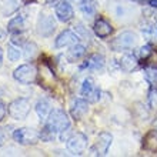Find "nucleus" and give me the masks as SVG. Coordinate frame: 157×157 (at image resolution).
Here are the masks:
<instances>
[{
  "mask_svg": "<svg viewBox=\"0 0 157 157\" xmlns=\"http://www.w3.org/2000/svg\"><path fill=\"white\" fill-rule=\"evenodd\" d=\"M46 130H49L52 134H57V133H63L67 132L70 128V119L66 114V112H63L60 109L52 110L49 114V117L46 119V124L44 127Z\"/></svg>",
  "mask_w": 157,
  "mask_h": 157,
  "instance_id": "obj_1",
  "label": "nucleus"
},
{
  "mask_svg": "<svg viewBox=\"0 0 157 157\" xmlns=\"http://www.w3.org/2000/svg\"><path fill=\"white\" fill-rule=\"evenodd\" d=\"M137 43V37L133 32H123L116 39H113L110 43L113 52H124V50L133 49Z\"/></svg>",
  "mask_w": 157,
  "mask_h": 157,
  "instance_id": "obj_2",
  "label": "nucleus"
},
{
  "mask_svg": "<svg viewBox=\"0 0 157 157\" xmlns=\"http://www.w3.org/2000/svg\"><path fill=\"white\" fill-rule=\"evenodd\" d=\"M13 139L16 143L21 146H30V144H36L40 140V133L34 128L30 127H21L14 130L13 133Z\"/></svg>",
  "mask_w": 157,
  "mask_h": 157,
  "instance_id": "obj_3",
  "label": "nucleus"
},
{
  "mask_svg": "<svg viewBox=\"0 0 157 157\" xmlns=\"http://www.w3.org/2000/svg\"><path fill=\"white\" fill-rule=\"evenodd\" d=\"M7 110L14 120H25L30 112V101L26 97H19L9 104Z\"/></svg>",
  "mask_w": 157,
  "mask_h": 157,
  "instance_id": "obj_4",
  "label": "nucleus"
},
{
  "mask_svg": "<svg viewBox=\"0 0 157 157\" xmlns=\"http://www.w3.org/2000/svg\"><path fill=\"white\" fill-rule=\"evenodd\" d=\"M13 77L21 84H32L37 78V69L33 64H21L13 71Z\"/></svg>",
  "mask_w": 157,
  "mask_h": 157,
  "instance_id": "obj_5",
  "label": "nucleus"
},
{
  "mask_svg": "<svg viewBox=\"0 0 157 157\" xmlns=\"http://www.w3.org/2000/svg\"><path fill=\"white\" fill-rule=\"evenodd\" d=\"M67 150L73 156H82L87 147V137L83 133H76L67 139Z\"/></svg>",
  "mask_w": 157,
  "mask_h": 157,
  "instance_id": "obj_6",
  "label": "nucleus"
},
{
  "mask_svg": "<svg viewBox=\"0 0 157 157\" xmlns=\"http://www.w3.org/2000/svg\"><path fill=\"white\" fill-rule=\"evenodd\" d=\"M112 141H113V136L110 133L107 132L100 133L97 136L94 146L90 149V154H93V156H106L109 149H110V146H112Z\"/></svg>",
  "mask_w": 157,
  "mask_h": 157,
  "instance_id": "obj_7",
  "label": "nucleus"
},
{
  "mask_svg": "<svg viewBox=\"0 0 157 157\" xmlns=\"http://www.w3.org/2000/svg\"><path fill=\"white\" fill-rule=\"evenodd\" d=\"M80 93H82V96L89 101V103H97L100 100V94H101L100 89L96 86L94 80L91 77H87L86 80L83 82Z\"/></svg>",
  "mask_w": 157,
  "mask_h": 157,
  "instance_id": "obj_8",
  "label": "nucleus"
},
{
  "mask_svg": "<svg viewBox=\"0 0 157 157\" xmlns=\"http://www.w3.org/2000/svg\"><path fill=\"white\" fill-rule=\"evenodd\" d=\"M56 29V23H54L53 17L49 14H40L37 20V33L43 37H49L52 36Z\"/></svg>",
  "mask_w": 157,
  "mask_h": 157,
  "instance_id": "obj_9",
  "label": "nucleus"
},
{
  "mask_svg": "<svg viewBox=\"0 0 157 157\" xmlns=\"http://www.w3.org/2000/svg\"><path fill=\"white\" fill-rule=\"evenodd\" d=\"M54 12H56V16L60 21L63 23H67L70 21L75 16V12H73V7L70 6V3H67L66 0H59L56 6H54Z\"/></svg>",
  "mask_w": 157,
  "mask_h": 157,
  "instance_id": "obj_10",
  "label": "nucleus"
},
{
  "mask_svg": "<svg viewBox=\"0 0 157 157\" xmlns=\"http://www.w3.org/2000/svg\"><path fill=\"white\" fill-rule=\"evenodd\" d=\"M78 34L71 32V30H64L62 33L59 34L56 37V41H54V46L57 49H63V47H69V46H73L76 43H78Z\"/></svg>",
  "mask_w": 157,
  "mask_h": 157,
  "instance_id": "obj_11",
  "label": "nucleus"
},
{
  "mask_svg": "<svg viewBox=\"0 0 157 157\" xmlns=\"http://www.w3.org/2000/svg\"><path fill=\"white\" fill-rule=\"evenodd\" d=\"M89 112V101L86 99H76L71 104L70 114L75 120H82Z\"/></svg>",
  "mask_w": 157,
  "mask_h": 157,
  "instance_id": "obj_12",
  "label": "nucleus"
},
{
  "mask_svg": "<svg viewBox=\"0 0 157 157\" xmlns=\"http://www.w3.org/2000/svg\"><path fill=\"white\" fill-rule=\"evenodd\" d=\"M93 30H94V34L99 39H106L113 33L112 25H110L109 21H106L104 19H97V20L94 21V27H93Z\"/></svg>",
  "mask_w": 157,
  "mask_h": 157,
  "instance_id": "obj_13",
  "label": "nucleus"
},
{
  "mask_svg": "<svg viewBox=\"0 0 157 157\" xmlns=\"http://www.w3.org/2000/svg\"><path fill=\"white\" fill-rule=\"evenodd\" d=\"M119 64H120V69H121L123 71L130 73V71H133V70H136L137 69L139 62H137V57L134 56V54L127 53V54H124V56H121Z\"/></svg>",
  "mask_w": 157,
  "mask_h": 157,
  "instance_id": "obj_14",
  "label": "nucleus"
},
{
  "mask_svg": "<svg viewBox=\"0 0 157 157\" xmlns=\"http://www.w3.org/2000/svg\"><path fill=\"white\" fill-rule=\"evenodd\" d=\"M84 54H86V47H84L83 44L76 43V44L70 46V49L67 50L66 59H67V62L76 63L77 60H80L82 57H84Z\"/></svg>",
  "mask_w": 157,
  "mask_h": 157,
  "instance_id": "obj_15",
  "label": "nucleus"
},
{
  "mask_svg": "<svg viewBox=\"0 0 157 157\" xmlns=\"http://www.w3.org/2000/svg\"><path fill=\"white\" fill-rule=\"evenodd\" d=\"M7 30L13 34H20L26 30V17L25 16H16L14 19L9 21Z\"/></svg>",
  "mask_w": 157,
  "mask_h": 157,
  "instance_id": "obj_16",
  "label": "nucleus"
},
{
  "mask_svg": "<svg viewBox=\"0 0 157 157\" xmlns=\"http://www.w3.org/2000/svg\"><path fill=\"white\" fill-rule=\"evenodd\" d=\"M104 66V57L101 54H91L87 57V60L83 64V69H89V70H100Z\"/></svg>",
  "mask_w": 157,
  "mask_h": 157,
  "instance_id": "obj_17",
  "label": "nucleus"
},
{
  "mask_svg": "<svg viewBox=\"0 0 157 157\" xmlns=\"http://www.w3.org/2000/svg\"><path fill=\"white\" fill-rule=\"evenodd\" d=\"M78 9L86 17H93L97 12V3L94 0H80Z\"/></svg>",
  "mask_w": 157,
  "mask_h": 157,
  "instance_id": "obj_18",
  "label": "nucleus"
},
{
  "mask_svg": "<svg viewBox=\"0 0 157 157\" xmlns=\"http://www.w3.org/2000/svg\"><path fill=\"white\" fill-rule=\"evenodd\" d=\"M143 146L149 151H157V128L156 130H151V132H149L146 134Z\"/></svg>",
  "mask_w": 157,
  "mask_h": 157,
  "instance_id": "obj_19",
  "label": "nucleus"
},
{
  "mask_svg": "<svg viewBox=\"0 0 157 157\" xmlns=\"http://www.w3.org/2000/svg\"><path fill=\"white\" fill-rule=\"evenodd\" d=\"M50 104L47 100L41 99L37 101V104H36V113H37V116L40 117V120H46L47 117H49L50 114Z\"/></svg>",
  "mask_w": 157,
  "mask_h": 157,
  "instance_id": "obj_20",
  "label": "nucleus"
},
{
  "mask_svg": "<svg viewBox=\"0 0 157 157\" xmlns=\"http://www.w3.org/2000/svg\"><path fill=\"white\" fill-rule=\"evenodd\" d=\"M17 7H19L17 0H0V10H2L4 16L14 13L17 10Z\"/></svg>",
  "mask_w": 157,
  "mask_h": 157,
  "instance_id": "obj_21",
  "label": "nucleus"
},
{
  "mask_svg": "<svg viewBox=\"0 0 157 157\" xmlns=\"http://www.w3.org/2000/svg\"><path fill=\"white\" fill-rule=\"evenodd\" d=\"M21 56V52H20V47L19 46H14L13 43L7 46V57L10 62H17Z\"/></svg>",
  "mask_w": 157,
  "mask_h": 157,
  "instance_id": "obj_22",
  "label": "nucleus"
},
{
  "mask_svg": "<svg viewBox=\"0 0 157 157\" xmlns=\"http://www.w3.org/2000/svg\"><path fill=\"white\" fill-rule=\"evenodd\" d=\"M144 77L150 84H157V69H154V67H147L144 70Z\"/></svg>",
  "mask_w": 157,
  "mask_h": 157,
  "instance_id": "obj_23",
  "label": "nucleus"
},
{
  "mask_svg": "<svg viewBox=\"0 0 157 157\" xmlns=\"http://www.w3.org/2000/svg\"><path fill=\"white\" fill-rule=\"evenodd\" d=\"M37 54V46L34 43H26L25 44V56L26 59H33Z\"/></svg>",
  "mask_w": 157,
  "mask_h": 157,
  "instance_id": "obj_24",
  "label": "nucleus"
},
{
  "mask_svg": "<svg viewBox=\"0 0 157 157\" xmlns=\"http://www.w3.org/2000/svg\"><path fill=\"white\" fill-rule=\"evenodd\" d=\"M149 106L154 110L157 109V87H151L149 91Z\"/></svg>",
  "mask_w": 157,
  "mask_h": 157,
  "instance_id": "obj_25",
  "label": "nucleus"
},
{
  "mask_svg": "<svg viewBox=\"0 0 157 157\" xmlns=\"http://www.w3.org/2000/svg\"><path fill=\"white\" fill-rule=\"evenodd\" d=\"M151 49H153V47H151L150 44H144L140 50H139V57H140L141 60H143V59H147L150 54L153 53V50Z\"/></svg>",
  "mask_w": 157,
  "mask_h": 157,
  "instance_id": "obj_26",
  "label": "nucleus"
},
{
  "mask_svg": "<svg viewBox=\"0 0 157 157\" xmlns=\"http://www.w3.org/2000/svg\"><path fill=\"white\" fill-rule=\"evenodd\" d=\"M4 116H6V106L0 101V121L4 119Z\"/></svg>",
  "mask_w": 157,
  "mask_h": 157,
  "instance_id": "obj_27",
  "label": "nucleus"
},
{
  "mask_svg": "<svg viewBox=\"0 0 157 157\" xmlns=\"http://www.w3.org/2000/svg\"><path fill=\"white\" fill-rule=\"evenodd\" d=\"M147 4H149L150 7L157 9V0H147Z\"/></svg>",
  "mask_w": 157,
  "mask_h": 157,
  "instance_id": "obj_28",
  "label": "nucleus"
},
{
  "mask_svg": "<svg viewBox=\"0 0 157 157\" xmlns=\"http://www.w3.org/2000/svg\"><path fill=\"white\" fill-rule=\"evenodd\" d=\"M4 143V133H3V130L0 128V146Z\"/></svg>",
  "mask_w": 157,
  "mask_h": 157,
  "instance_id": "obj_29",
  "label": "nucleus"
},
{
  "mask_svg": "<svg viewBox=\"0 0 157 157\" xmlns=\"http://www.w3.org/2000/svg\"><path fill=\"white\" fill-rule=\"evenodd\" d=\"M2 64H3V50L0 47V67H2Z\"/></svg>",
  "mask_w": 157,
  "mask_h": 157,
  "instance_id": "obj_30",
  "label": "nucleus"
},
{
  "mask_svg": "<svg viewBox=\"0 0 157 157\" xmlns=\"http://www.w3.org/2000/svg\"><path fill=\"white\" fill-rule=\"evenodd\" d=\"M132 2H134V3H144L146 0H132Z\"/></svg>",
  "mask_w": 157,
  "mask_h": 157,
  "instance_id": "obj_31",
  "label": "nucleus"
},
{
  "mask_svg": "<svg viewBox=\"0 0 157 157\" xmlns=\"http://www.w3.org/2000/svg\"><path fill=\"white\" fill-rule=\"evenodd\" d=\"M3 36H4V33H3V32H2V30H0V39L3 37Z\"/></svg>",
  "mask_w": 157,
  "mask_h": 157,
  "instance_id": "obj_32",
  "label": "nucleus"
},
{
  "mask_svg": "<svg viewBox=\"0 0 157 157\" xmlns=\"http://www.w3.org/2000/svg\"><path fill=\"white\" fill-rule=\"evenodd\" d=\"M154 126H156V128H157V120H156V123H154Z\"/></svg>",
  "mask_w": 157,
  "mask_h": 157,
  "instance_id": "obj_33",
  "label": "nucleus"
}]
</instances>
